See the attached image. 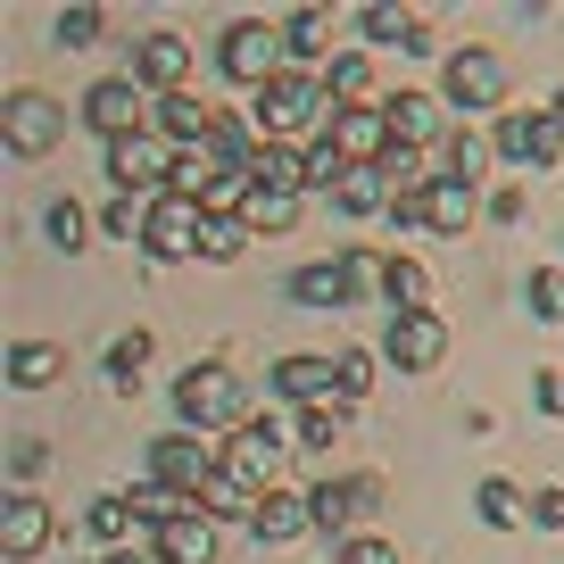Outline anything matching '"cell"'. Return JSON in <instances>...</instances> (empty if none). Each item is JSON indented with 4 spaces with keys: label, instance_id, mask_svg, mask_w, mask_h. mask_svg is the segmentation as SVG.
<instances>
[{
    "label": "cell",
    "instance_id": "6da1fadb",
    "mask_svg": "<svg viewBox=\"0 0 564 564\" xmlns=\"http://www.w3.org/2000/svg\"><path fill=\"white\" fill-rule=\"evenodd\" d=\"M175 415H183V432H241L249 423V382L225 357H199L175 382Z\"/></svg>",
    "mask_w": 564,
    "mask_h": 564
},
{
    "label": "cell",
    "instance_id": "7a4b0ae2",
    "mask_svg": "<svg viewBox=\"0 0 564 564\" xmlns=\"http://www.w3.org/2000/svg\"><path fill=\"white\" fill-rule=\"evenodd\" d=\"M324 124H333V91H324V75L282 67L274 84L258 91V133L265 141H300V133H324Z\"/></svg>",
    "mask_w": 564,
    "mask_h": 564
},
{
    "label": "cell",
    "instance_id": "3957f363",
    "mask_svg": "<svg viewBox=\"0 0 564 564\" xmlns=\"http://www.w3.org/2000/svg\"><path fill=\"white\" fill-rule=\"evenodd\" d=\"M216 474H225V448H208V432H166V441H150V481H166L175 498H199Z\"/></svg>",
    "mask_w": 564,
    "mask_h": 564
},
{
    "label": "cell",
    "instance_id": "277c9868",
    "mask_svg": "<svg viewBox=\"0 0 564 564\" xmlns=\"http://www.w3.org/2000/svg\"><path fill=\"white\" fill-rule=\"evenodd\" d=\"M441 91H448V108H498L507 100V58L490 51V42H465V51H448V67H441Z\"/></svg>",
    "mask_w": 564,
    "mask_h": 564
},
{
    "label": "cell",
    "instance_id": "5b68a950",
    "mask_svg": "<svg viewBox=\"0 0 564 564\" xmlns=\"http://www.w3.org/2000/svg\"><path fill=\"white\" fill-rule=\"evenodd\" d=\"M216 67H225L232 84L265 91V84H274V75H282V25H258V18L225 25V42H216Z\"/></svg>",
    "mask_w": 564,
    "mask_h": 564
},
{
    "label": "cell",
    "instance_id": "8992f818",
    "mask_svg": "<svg viewBox=\"0 0 564 564\" xmlns=\"http://www.w3.org/2000/svg\"><path fill=\"white\" fill-rule=\"evenodd\" d=\"M58 133H67V108H58L51 91H9V100H0V141H9L18 159L58 150Z\"/></svg>",
    "mask_w": 564,
    "mask_h": 564
},
{
    "label": "cell",
    "instance_id": "52a82bcc",
    "mask_svg": "<svg viewBox=\"0 0 564 564\" xmlns=\"http://www.w3.org/2000/svg\"><path fill=\"white\" fill-rule=\"evenodd\" d=\"M490 150H498V159H514V166H556L564 117H556V108H514V117H498Z\"/></svg>",
    "mask_w": 564,
    "mask_h": 564
},
{
    "label": "cell",
    "instance_id": "ba28073f",
    "mask_svg": "<svg viewBox=\"0 0 564 564\" xmlns=\"http://www.w3.org/2000/svg\"><path fill=\"white\" fill-rule=\"evenodd\" d=\"M84 124H91V133H108V141L150 133V91H141L133 75H108V84L84 91Z\"/></svg>",
    "mask_w": 564,
    "mask_h": 564
},
{
    "label": "cell",
    "instance_id": "9c48e42d",
    "mask_svg": "<svg viewBox=\"0 0 564 564\" xmlns=\"http://www.w3.org/2000/svg\"><path fill=\"white\" fill-rule=\"evenodd\" d=\"M282 457H291V448H282V432H274V423H265V415H249L241 432H232V441H225V474H232V481H249V490H258V498L274 490Z\"/></svg>",
    "mask_w": 564,
    "mask_h": 564
},
{
    "label": "cell",
    "instance_id": "30bf717a",
    "mask_svg": "<svg viewBox=\"0 0 564 564\" xmlns=\"http://www.w3.org/2000/svg\"><path fill=\"white\" fill-rule=\"evenodd\" d=\"M199 199H183V192H159L150 199V225H141V249L150 258H199Z\"/></svg>",
    "mask_w": 564,
    "mask_h": 564
},
{
    "label": "cell",
    "instance_id": "8fae6325",
    "mask_svg": "<svg viewBox=\"0 0 564 564\" xmlns=\"http://www.w3.org/2000/svg\"><path fill=\"white\" fill-rule=\"evenodd\" d=\"M382 357H390L399 373H432V366L448 357V324H441V316H390Z\"/></svg>",
    "mask_w": 564,
    "mask_h": 564
},
{
    "label": "cell",
    "instance_id": "7c38bea8",
    "mask_svg": "<svg viewBox=\"0 0 564 564\" xmlns=\"http://www.w3.org/2000/svg\"><path fill=\"white\" fill-rule=\"evenodd\" d=\"M324 133H333V150H340L349 166H382V150H390L382 100H373V108H333V124H324Z\"/></svg>",
    "mask_w": 564,
    "mask_h": 564
},
{
    "label": "cell",
    "instance_id": "4fadbf2b",
    "mask_svg": "<svg viewBox=\"0 0 564 564\" xmlns=\"http://www.w3.org/2000/svg\"><path fill=\"white\" fill-rule=\"evenodd\" d=\"M166 175H175V150H159L150 133L108 141V183H124V199H133V192H150V183L166 192Z\"/></svg>",
    "mask_w": 564,
    "mask_h": 564
},
{
    "label": "cell",
    "instance_id": "5bb4252c",
    "mask_svg": "<svg viewBox=\"0 0 564 564\" xmlns=\"http://www.w3.org/2000/svg\"><path fill=\"white\" fill-rule=\"evenodd\" d=\"M133 84L159 91V100H175V91L192 84V42H183V34H150L141 58H133Z\"/></svg>",
    "mask_w": 564,
    "mask_h": 564
},
{
    "label": "cell",
    "instance_id": "9a60e30c",
    "mask_svg": "<svg viewBox=\"0 0 564 564\" xmlns=\"http://www.w3.org/2000/svg\"><path fill=\"white\" fill-rule=\"evenodd\" d=\"M382 117H390V141H399V150H423V141H448V133H457V124L441 117L432 91H390Z\"/></svg>",
    "mask_w": 564,
    "mask_h": 564
},
{
    "label": "cell",
    "instance_id": "2e32d148",
    "mask_svg": "<svg viewBox=\"0 0 564 564\" xmlns=\"http://www.w3.org/2000/svg\"><path fill=\"white\" fill-rule=\"evenodd\" d=\"M42 547H51V507H42L34 490H18L0 507V556L25 564V556H42Z\"/></svg>",
    "mask_w": 564,
    "mask_h": 564
},
{
    "label": "cell",
    "instance_id": "e0dca14e",
    "mask_svg": "<svg viewBox=\"0 0 564 564\" xmlns=\"http://www.w3.org/2000/svg\"><path fill=\"white\" fill-rule=\"evenodd\" d=\"M159 564H216V514H199V498H183L175 523H159Z\"/></svg>",
    "mask_w": 564,
    "mask_h": 564
},
{
    "label": "cell",
    "instance_id": "ac0fdd59",
    "mask_svg": "<svg viewBox=\"0 0 564 564\" xmlns=\"http://www.w3.org/2000/svg\"><path fill=\"white\" fill-rule=\"evenodd\" d=\"M241 175H249V192H291V199H300L307 192V150H291V141H258Z\"/></svg>",
    "mask_w": 564,
    "mask_h": 564
},
{
    "label": "cell",
    "instance_id": "d6986e66",
    "mask_svg": "<svg viewBox=\"0 0 564 564\" xmlns=\"http://www.w3.org/2000/svg\"><path fill=\"white\" fill-rule=\"evenodd\" d=\"M249 531H258L265 547H282V540H300V531H316V514H307L300 490H265L258 514H249Z\"/></svg>",
    "mask_w": 564,
    "mask_h": 564
},
{
    "label": "cell",
    "instance_id": "ffe728a7",
    "mask_svg": "<svg viewBox=\"0 0 564 564\" xmlns=\"http://www.w3.org/2000/svg\"><path fill=\"white\" fill-rule=\"evenodd\" d=\"M216 117H225V108L192 100V91L159 100V124H166V141H175V150H208V141H216Z\"/></svg>",
    "mask_w": 564,
    "mask_h": 564
},
{
    "label": "cell",
    "instance_id": "44dd1931",
    "mask_svg": "<svg viewBox=\"0 0 564 564\" xmlns=\"http://www.w3.org/2000/svg\"><path fill=\"white\" fill-rule=\"evenodd\" d=\"M274 390H282V399H300V406H316V399H340V373H333V357H282Z\"/></svg>",
    "mask_w": 564,
    "mask_h": 564
},
{
    "label": "cell",
    "instance_id": "7402d4cb",
    "mask_svg": "<svg viewBox=\"0 0 564 564\" xmlns=\"http://www.w3.org/2000/svg\"><path fill=\"white\" fill-rule=\"evenodd\" d=\"M423 216H432V232H465L481 216V192L457 175H432V192H423Z\"/></svg>",
    "mask_w": 564,
    "mask_h": 564
},
{
    "label": "cell",
    "instance_id": "603a6c76",
    "mask_svg": "<svg viewBox=\"0 0 564 564\" xmlns=\"http://www.w3.org/2000/svg\"><path fill=\"white\" fill-rule=\"evenodd\" d=\"M307 514H316V531H333V540H357V481H324V490H307Z\"/></svg>",
    "mask_w": 564,
    "mask_h": 564
},
{
    "label": "cell",
    "instance_id": "cb8c5ba5",
    "mask_svg": "<svg viewBox=\"0 0 564 564\" xmlns=\"http://www.w3.org/2000/svg\"><path fill=\"white\" fill-rule=\"evenodd\" d=\"M382 300L399 307V316H432V265H423V258H390Z\"/></svg>",
    "mask_w": 564,
    "mask_h": 564
},
{
    "label": "cell",
    "instance_id": "d4e9b609",
    "mask_svg": "<svg viewBox=\"0 0 564 564\" xmlns=\"http://www.w3.org/2000/svg\"><path fill=\"white\" fill-rule=\"evenodd\" d=\"M58 373H67V349H51V340H18L9 349V382L18 390H51Z\"/></svg>",
    "mask_w": 564,
    "mask_h": 564
},
{
    "label": "cell",
    "instance_id": "484cf974",
    "mask_svg": "<svg viewBox=\"0 0 564 564\" xmlns=\"http://www.w3.org/2000/svg\"><path fill=\"white\" fill-rule=\"evenodd\" d=\"M282 51L300 58V67L324 58V51H333V9H291V18H282Z\"/></svg>",
    "mask_w": 564,
    "mask_h": 564
},
{
    "label": "cell",
    "instance_id": "4316f807",
    "mask_svg": "<svg viewBox=\"0 0 564 564\" xmlns=\"http://www.w3.org/2000/svg\"><path fill=\"white\" fill-rule=\"evenodd\" d=\"M324 91H333V108H373V58L366 51H340L333 75H324Z\"/></svg>",
    "mask_w": 564,
    "mask_h": 564
},
{
    "label": "cell",
    "instance_id": "83f0119b",
    "mask_svg": "<svg viewBox=\"0 0 564 564\" xmlns=\"http://www.w3.org/2000/svg\"><path fill=\"white\" fill-rule=\"evenodd\" d=\"M490 159H498V150L474 133V124H457V133L441 141V175H457V183H481V166H490Z\"/></svg>",
    "mask_w": 564,
    "mask_h": 564
},
{
    "label": "cell",
    "instance_id": "f1b7e54d",
    "mask_svg": "<svg viewBox=\"0 0 564 564\" xmlns=\"http://www.w3.org/2000/svg\"><path fill=\"white\" fill-rule=\"evenodd\" d=\"M474 507H481V523H490V531H523L531 523V498L514 490V481H481Z\"/></svg>",
    "mask_w": 564,
    "mask_h": 564
},
{
    "label": "cell",
    "instance_id": "f546056e",
    "mask_svg": "<svg viewBox=\"0 0 564 564\" xmlns=\"http://www.w3.org/2000/svg\"><path fill=\"white\" fill-rule=\"evenodd\" d=\"M291 300L300 307H349V274H340V265H300V274H291Z\"/></svg>",
    "mask_w": 564,
    "mask_h": 564
},
{
    "label": "cell",
    "instance_id": "4dcf8cb0",
    "mask_svg": "<svg viewBox=\"0 0 564 564\" xmlns=\"http://www.w3.org/2000/svg\"><path fill=\"white\" fill-rule=\"evenodd\" d=\"M150 357H159V340L141 333V324H133V333H117V340H108V382H117V390H133V373L150 366Z\"/></svg>",
    "mask_w": 564,
    "mask_h": 564
},
{
    "label": "cell",
    "instance_id": "1f68e13d",
    "mask_svg": "<svg viewBox=\"0 0 564 564\" xmlns=\"http://www.w3.org/2000/svg\"><path fill=\"white\" fill-rule=\"evenodd\" d=\"M333 199H340L349 216H390V183L373 175V166H349V183H340Z\"/></svg>",
    "mask_w": 564,
    "mask_h": 564
},
{
    "label": "cell",
    "instance_id": "d6a6232c",
    "mask_svg": "<svg viewBox=\"0 0 564 564\" xmlns=\"http://www.w3.org/2000/svg\"><path fill=\"white\" fill-rule=\"evenodd\" d=\"M373 175L390 183V199H406V192H432V175H423V150H399V141L382 150V166H373Z\"/></svg>",
    "mask_w": 564,
    "mask_h": 564
},
{
    "label": "cell",
    "instance_id": "836d02e7",
    "mask_svg": "<svg viewBox=\"0 0 564 564\" xmlns=\"http://www.w3.org/2000/svg\"><path fill=\"white\" fill-rule=\"evenodd\" d=\"M415 34H423V18L399 9V0H373V9H366V42H382V51H390V42H415Z\"/></svg>",
    "mask_w": 564,
    "mask_h": 564
},
{
    "label": "cell",
    "instance_id": "e575fe53",
    "mask_svg": "<svg viewBox=\"0 0 564 564\" xmlns=\"http://www.w3.org/2000/svg\"><path fill=\"white\" fill-rule=\"evenodd\" d=\"M241 225L249 232H291V225H300V199H291V192H249Z\"/></svg>",
    "mask_w": 564,
    "mask_h": 564
},
{
    "label": "cell",
    "instance_id": "d590c367",
    "mask_svg": "<svg viewBox=\"0 0 564 564\" xmlns=\"http://www.w3.org/2000/svg\"><path fill=\"white\" fill-rule=\"evenodd\" d=\"M340 432H349V406H340V399L300 406V441H307V448H340Z\"/></svg>",
    "mask_w": 564,
    "mask_h": 564
},
{
    "label": "cell",
    "instance_id": "8d00e7d4",
    "mask_svg": "<svg viewBox=\"0 0 564 564\" xmlns=\"http://www.w3.org/2000/svg\"><path fill=\"white\" fill-rule=\"evenodd\" d=\"M84 523H91V540L124 547V540H133V523H141V514L124 507V490H117V498H91V507H84Z\"/></svg>",
    "mask_w": 564,
    "mask_h": 564
},
{
    "label": "cell",
    "instance_id": "74e56055",
    "mask_svg": "<svg viewBox=\"0 0 564 564\" xmlns=\"http://www.w3.org/2000/svg\"><path fill=\"white\" fill-rule=\"evenodd\" d=\"M241 249H249V225H241V216H208V225H199V258H208V265H232Z\"/></svg>",
    "mask_w": 564,
    "mask_h": 564
},
{
    "label": "cell",
    "instance_id": "f35d334b",
    "mask_svg": "<svg viewBox=\"0 0 564 564\" xmlns=\"http://www.w3.org/2000/svg\"><path fill=\"white\" fill-rule=\"evenodd\" d=\"M199 514H241V523H249V514H258V490L232 481V474H216L208 490H199Z\"/></svg>",
    "mask_w": 564,
    "mask_h": 564
},
{
    "label": "cell",
    "instance_id": "ab89813d",
    "mask_svg": "<svg viewBox=\"0 0 564 564\" xmlns=\"http://www.w3.org/2000/svg\"><path fill=\"white\" fill-rule=\"evenodd\" d=\"M340 183H349V159L333 150V133H316L307 141V192H340Z\"/></svg>",
    "mask_w": 564,
    "mask_h": 564
},
{
    "label": "cell",
    "instance_id": "60d3db41",
    "mask_svg": "<svg viewBox=\"0 0 564 564\" xmlns=\"http://www.w3.org/2000/svg\"><path fill=\"white\" fill-rule=\"evenodd\" d=\"M333 373H340V406H357V399L373 390V349H340Z\"/></svg>",
    "mask_w": 564,
    "mask_h": 564
},
{
    "label": "cell",
    "instance_id": "b9f144b4",
    "mask_svg": "<svg viewBox=\"0 0 564 564\" xmlns=\"http://www.w3.org/2000/svg\"><path fill=\"white\" fill-rule=\"evenodd\" d=\"M340 274H349V300H366V291H382V282H390V258H373V249H349V258H340Z\"/></svg>",
    "mask_w": 564,
    "mask_h": 564
},
{
    "label": "cell",
    "instance_id": "7bdbcfd3",
    "mask_svg": "<svg viewBox=\"0 0 564 564\" xmlns=\"http://www.w3.org/2000/svg\"><path fill=\"white\" fill-rule=\"evenodd\" d=\"M531 307H540V324H564V265H540V274H531Z\"/></svg>",
    "mask_w": 564,
    "mask_h": 564
},
{
    "label": "cell",
    "instance_id": "ee69618b",
    "mask_svg": "<svg viewBox=\"0 0 564 564\" xmlns=\"http://www.w3.org/2000/svg\"><path fill=\"white\" fill-rule=\"evenodd\" d=\"M51 241H58V249H84V241H91V216L75 208V199H58V208H51Z\"/></svg>",
    "mask_w": 564,
    "mask_h": 564
},
{
    "label": "cell",
    "instance_id": "f6af8a7d",
    "mask_svg": "<svg viewBox=\"0 0 564 564\" xmlns=\"http://www.w3.org/2000/svg\"><path fill=\"white\" fill-rule=\"evenodd\" d=\"M100 9H67V18H58V42H67V51H91V42H100Z\"/></svg>",
    "mask_w": 564,
    "mask_h": 564
},
{
    "label": "cell",
    "instance_id": "bcb514c9",
    "mask_svg": "<svg viewBox=\"0 0 564 564\" xmlns=\"http://www.w3.org/2000/svg\"><path fill=\"white\" fill-rule=\"evenodd\" d=\"M108 232H117V241H141V225H150V208H141V199H108V216H100Z\"/></svg>",
    "mask_w": 564,
    "mask_h": 564
},
{
    "label": "cell",
    "instance_id": "7dc6e473",
    "mask_svg": "<svg viewBox=\"0 0 564 564\" xmlns=\"http://www.w3.org/2000/svg\"><path fill=\"white\" fill-rule=\"evenodd\" d=\"M340 564H399V547L373 540V531H357V540H340Z\"/></svg>",
    "mask_w": 564,
    "mask_h": 564
},
{
    "label": "cell",
    "instance_id": "c3c4849f",
    "mask_svg": "<svg viewBox=\"0 0 564 564\" xmlns=\"http://www.w3.org/2000/svg\"><path fill=\"white\" fill-rule=\"evenodd\" d=\"M42 465H51V448H42V441H18V448H9V474H18V490L42 474Z\"/></svg>",
    "mask_w": 564,
    "mask_h": 564
},
{
    "label": "cell",
    "instance_id": "681fc988",
    "mask_svg": "<svg viewBox=\"0 0 564 564\" xmlns=\"http://www.w3.org/2000/svg\"><path fill=\"white\" fill-rule=\"evenodd\" d=\"M531 523H540V531H564V490H531Z\"/></svg>",
    "mask_w": 564,
    "mask_h": 564
},
{
    "label": "cell",
    "instance_id": "f907efd6",
    "mask_svg": "<svg viewBox=\"0 0 564 564\" xmlns=\"http://www.w3.org/2000/svg\"><path fill=\"white\" fill-rule=\"evenodd\" d=\"M540 406L564 423V366H547V373H540Z\"/></svg>",
    "mask_w": 564,
    "mask_h": 564
},
{
    "label": "cell",
    "instance_id": "816d5d0a",
    "mask_svg": "<svg viewBox=\"0 0 564 564\" xmlns=\"http://www.w3.org/2000/svg\"><path fill=\"white\" fill-rule=\"evenodd\" d=\"M390 225H406V232H415V225H432V216H423V192H406V199H390Z\"/></svg>",
    "mask_w": 564,
    "mask_h": 564
},
{
    "label": "cell",
    "instance_id": "f5cc1de1",
    "mask_svg": "<svg viewBox=\"0 0 564 564\" xmlns=\"http://www.w3.org/2000/svg\"><path fill=\"white\" fill-rule=\"evenodd\" d=\"M100 564H159V556H133V547H117V556H100Z\"/></svg>",
    "mask_w": 564,
    "mask_h": 564
},
{
    "label": "cell",
    "instance_id": "db71d44e",
    "mask_svg": "<svg viewBox=\"0 0 564 564\" xmlns=\"http://www.w3.org/2000/svg\"><path fill=\"white\" fill-rule=\"evenodd\" d=\"M556 117H564V91H556Z\"/></svg>",
    "mask_w": 564,
    "mask_h": 564
}]
</instances>
